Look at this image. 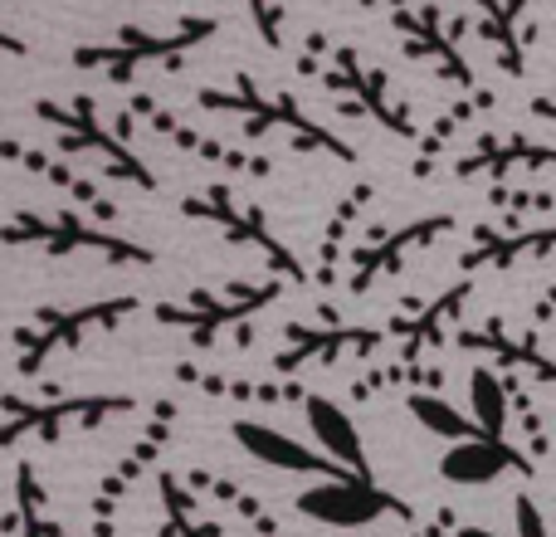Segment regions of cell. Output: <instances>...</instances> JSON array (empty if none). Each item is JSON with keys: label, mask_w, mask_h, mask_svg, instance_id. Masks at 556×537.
<instances>
[{"label": "cell", "mask_w": 556, "mask_h": 537, "mask_svg": "<svg viewBox=\"0 0 556 537\" xmlns=\"http://www.w3.org/2000/svg\"><path fill=\"white\" fill-rule=\"evenodd\" d=\"M298 74L303 78H317L327 98H337L346 117H366V123L386 127L391 137H420V123H415L410 103L401 98V88L391 84L381 64L362 54L356 45L346 39H332L323 29H307L303 39V54H298Z\"/></svg>", "instance_id": "obj_1"}, {"label": "cell", "mask_w": 556, "mask_h": 537, "mask_svg": "<svg viewBox=\"0 0 556 537\" xmlns=\"http://www.w3.org/2000/svg\"><path fill=\"white\" fill-rule=\"evenodd\" d=\"M123 113L137 117V123H147L156 137H166L172 147H181V152L201 157V162L220 166V172H230V176H244V182H269V176L278 172L274 157H250L244 147H230V142H220V137L201 133L195 123H186L181 113H172L162 98H156V93H142V88H132V93H127V108H123Z\"/></svg>", "instance_id": "obj_13"}, {"label": "cell", "mask_w": 556, "mask_h": 537, "mask_svg": "<svg viewBox=\"0 0 556 537\" xmlns=\"http://www.w3.org/2000/svg\"><path fill=\"white\" fill-rule=\"evenodd\" d=\"M556 162V147L538 133H498V127H483L450 166L444 176L454 182H513L518 172H547Z\"/></svg>", "instance_id": "obj_15"}, {"label": "cell", "mask_w": 556, "mask_h": 537, "mask_svg": "<svg viewBox=\"0 0 556 537\" xmlns=\"http://www.w3.org/2000/svg\"><path fill=\"white\" fill-rule=\"evenodd\" d=\"M278 298H283V278H235L225 288H195L191 298H162L152 313L162 327H176L195 352H211L225 333H235V342L250 347L254 317L274 308Z\"/></svg>", "instance_id": "obj_5"}, {"label": "cell", "mask_w": 556, "mask_h": 537, "mask_svg": "<svg viewBox=\"0 0 556 537\" xmlns=\"http://www.w3.org/2000/svg\"><path fill=\"white\" fill-rule=\"evenodd\" d=\"M454 225H459V221H454L450 211H440V215H415V221H405V225H371V230L352 235V245H346L337 278L346 284V294H352V298L371 294L381 278L401 274V268L410 264L415 254L434 250V245H440L444 235L454 230Z\"/></svg>", "instance_id": "obj_10"}, {"label": "cell", "mask_w": 556, "mask_h": 537, "mask_svg": "<svg viewBox=\"0 0 556 537\" xmlns=\"http://www.w3.org/2000/svg\"><path fill=\"white\" fill-rule=\"evenodd\" d=\"M162 509H166V523H162V537H220L215 523H205L201 503L195 494L186 489L181 474H162Z\"/></svg>", "instance_id": "obj_30"}, {"label": "cell", "mask_w": 556, "mask_h": 537, "mask_svg": "<svg viewBox=\"0 0 556 537\" xmlns=\"http://www.w3.org/2000/svg\"><path fill=\"white\" fill-rule=\"evenodd\" d=\"M459 352L469 357H489L493 372L513 376V372H528L538 386H552L556 382V362L547 357V347H542V327H522V333H513L508 317H483V323H469V327H454L450 337Z\"/></svg>", "instance_id": "obj_16"}, {"label": "cell", "mask_w": 556, "mask_h": 537, "mask_svg": "<svg viewBox=\"0 0 556 537\" xmlns=\"http://www.w3.org/2000/svg\"><path fill=\"white\" fill-rule=\"evenodd\" d=\"M469 298H473V278H459V284L440 288L425 303H405L395 317H386L381 333H386V342H395V362H430L454 337Z\"/></svg>", "instance_id": "obj_14"}, {"label": "cell", "mask_w": 556, "mask_h": 537, "mask_svg": "<svg viewBox=\"0 0 556 537\" xmlns=\"http://www.w3.org/2000/svg\"><path fill=\"white\" fill-rule=\"evenodd\" d=\"M15 537H59V523L49 519V494L35 479V464L15 470Z\"/></svg>", "instance_id": "obj_31"}, {"label": "cell", "mask_w": 556, "mask_h": 537, "mask_svg": "<svg viewBox=\"0 0 556 537\" xmlns=\"http://www.w3.org/2000/svg\"><path fill=\"white\" fill-rule=\"evenodd\" d=\"M176 411H181V405H176L172 396H162V401L152 405V415H147V425L137 430V440L127 445L123 460L113 464V474H103V484H98V494H93V533L98 537L113 533L117 503L127 499V489H132V484L156 464V454L166 450V440H172V425H176Z\"/></svg>", "instance_id": "obj_18"}, {"label": "cell", "mask_w": 556, "mask_h": 537, "mask_svg": "<svg viewBox=\"0 0 556 537\" xmlns=\"http://www.w3.org/2000/svg\"><path fill=\"white\" fill-rule=\"evenodd\" d=\"M195 103L205 113L235 117L244 137H283L293 152L303 157H327L337 166H356V147L327 123H317L293 93L283 88H264L254 74H235L230 88H201Z\"/></svg>", "instance_id": "obj_2"}, {"label": "cell", "mask_w": 556, "mask_h": 537, "mask_svg": "<svg viewBox=\"0 0 556 537\" xmlns=\"http://www.w3.org/2000/svg\"><path fill=\"white\" fill-rule=\"evenodd\" d=\"M137 298L132 294H117V298H93V303H45L35 308V313L25 317V323L10 333V342H15V372L20 376H39L54 357L64 352H78V347L88 342V337L98 333H117V327L127 323V317L137 313Z\"/></svg>", "instance_id": "obj_8"}, {"label": "cell", "mask_w": 556, "mask_h": 537, "mask_svg": "<svg viewBox=\"0 0 556 537\" xmlns=\"http://www.w3.org/2000/svg\"><path fill=\"white\" fill-rule=\"evenodd\" d=\"M371 196H376V182H356V186H346V191H342V201H337L332 215L323 221L317 264H313V278H307V284H323V288L337 284L342 254H346V245H352V235H356V225H362V211L371 205Z\"/></svg>", "instance_id": "obj_26"}, {"label": "cell", "mask_w": 556, "mask_h": 537, "mask_svg": "<svg viewBox=\"0 0 556 537\" xmlns=\"http://www.w3.org/2000/svg\"><path fill=\"white\" fill-rule=\"evenodd\" d=\"M176 382L191 386L201 396H215V401H240V405H288L303 401L307 386L298 376H283V382H254V376H230V372H211L201 362H176Z\"/></svg>", "instance_id": "obj_24"}, {"label": "cell", "mask_w": 556, "mask_h": 537, "mask_svg": "<svg viewBox=\"0 0 556 537\" xmlns=\"http://www.w3.org/2000/svg\"><path fill=\"white\" fill-rule=\"evenodd\" d=\"M395 391H444V366L440 362H381L352 382V401H376V396Z\"/></svg>", "instance_id": "obj_28"}, {"label": "cell", "mask_w": 556, "mask_h": 537, "mask_svg": "<svg viewBox=\"0 0 556 537\" xmlns=\"http://www.w3.org/2000/svg\"><path fill=\"white\" fill-rule=\"evenodd\" d=\"M391 29L401 35L405 54H410L415 64L440 74V84L459 88V93L479 88L473 59H469V49H464V20L444 15L434 0H405V5L391 10Z\"/></svg>", "instance_id": "obj_11"}, {"label": "cell", "mask_w": 556, "mask_h": 537, "mask_svg": "<svg viewBox=\"0 0 556 537\" xmlns=\"http://www.w3.org/2000/svg\"><path fill=\"white\" fill-rule=\"evenodd\" d=\"M215 35H220V20L215 15H181L172 29L123 25L103 45H74L68 64L84 68V74H103L117 88H132V84H142L147 68H181Z\"/></svg>", "instance_id": "obj_4"}, {"label": "cell", "mask_w": 556, "mask_h": 537, "mask_svg": "<svg viewBox=\"0 0 556 537\" xmlns=\"http://www.w3.org/2000/svg\"><path fill=\"white\" fill-rule=\"evenodd\" d=\"M556 250V225H473L469 235V250L459 254V268L464 274H508L518 268L522 260H547Z\"/></svg>", "instance_id": "obj_20"}, {"label": "cell", "mask_w": 556, "mask_h": 537, "mask_svg": "<svg viewBox=\"0 0 556 537\" xmlns=\"http://www.w3.org/2000/svg\"><path fill=\"white\" fill-rule=\"evenodd\" d=\"M469 401H473V421L489 435H508V386H503V372L493 366H473L469 376Z\"/></svg>", "instance_id": "obj_32"}, {"label": "cell", "mask_w": 556, "mask_h": 537, "mask_svg": "<svg viewBox=\"0 0 556 537\" xmlns=\"http://www.w3.org/2000/svg\"><path fill=\"white\" fill-rule=\"evenodd\" d=\"M0 245H5V250H45V254H54V260L93 254V260H103V264H127V268L156 264L152 245L103 230V225H93L84 211H15L10 221H0Z\"/></svg>", "instance_id": "obj_7"}, {"label": "cell", "mask_w": 556, "mask_h": 537, "mask_svg": "<svg viewBox=\"0 0 556 537\" xmlns=\"http://www.w3.org/2000/svg\"><path fill=\"white\" fill-rule=\"evenodd\" d=\"M386 333L371 323H342L337 313L323 317H293L283 323L278 337V357L274 372L278 376H303L307 366H337V362H366V357H381Z\"/></svg>", "instance_id": "obj_12"}, {"label": "cell", "mask_w": 556, "mask_h": 537, "mask_svg": "<svg viewBox=\"0 0 556 537\" xmlns=\"http://www.w3.org/2000/svg\"><path fill=\"white\" fill-rule=\"evenodd\" d=\"M137 411V396L123 391H45V396H0V450L20 440L59 445L68 435H93Z\"/></svg>", "instance_id": "obj_6"}, {"label": "cell", "mask_w": 556, "mask_h": 537, "mask_svg": "<svg viewBox=\"0 0 556 537\" xmlns=\"http://www.w3.org/2000/svg\"><path fill=\"white\" fill-rule=\"evenodd\" d=\"M513 513H518V537H547V523H542L538 499H528V494H518V503H513Z\"/></svg>", "instance_id": "obj_35"}, {"label": "cell", "mask_w": 556, "mask_h": 537, "mask_svg": "<svg viewBox=\"0 0 556 537\" xmlns=\"http://www.w3.org/2000/svg\"><path fill=\"white\" fill-rule=\"evenodd\" d=\"M298 513L323 528H371L381 519H410V503L376 489V479H323L317 489L298 494Z\"/></svg>", "instance_id": "obj_17"}, {"label": "cell", "mask_w": 556, "mask_h": 537, "mask_svg": "<svg viewBox=\"0 0 556 537\" xmlns=\"http://www.w3.org/2000/svg\"><path fill=\"white\" fill-rule=\"evenodd\" d=\"M181 215H191V221L220 230L235 250H254L278 278H283V284H293V288L307 284V264L298 260L293 245L274 230L269 211H264L260 201H250V196H240L235 186H225V182L201 186V191H191L181 201Z\"/></svg>", "instance_id": "obj_9"}, {"label": "cell", "mask_w": 556, "mask_h": 537, "mask_svg": "<svg viewBox=\"0 0 556 537\" xmlns=\"http://www.w3.org/2000/svg\"><path fill=\"white\" fill-rule=\"evenodd\" d=\"M362 10H395V5H405V0H356Z\"/></svg>", "instance_id": "obj_37"}, {"label": "cell", "mask_w": 556, "mask_h": 537, "mask_svg": "<svg viewBox=\"0 0 556 537\" xmlns=\"http://www.w3.org/2000/svg\"><path fill=\"white\" fill-rule=\"evenodd\" d=\"M493 108H498V98H493L489 88H479V93H464V103L450 108V113H444L440 123H434L430 133L420 137V157H415V166H410L415 182H430V176H440V157H444V147L454 142V133H464L469 123H479V113H493Z\"/></svg>", "instance_id": "obj_27"}, {"label": "cell", "mask_w": 556, "mask_h": 537, "mask_svg": "<svg viewBox=\"0 0 556 537\" xmlns=\"http://www.w3.org/2000/svg\"><path fill=\"white\" fill-rule=\"evenodd\" d=\"M469 25L489 45L493 64L508 78H528V54L538 45V20H532V0H473Z\"/></svg>", "instance_id": "obj_19"}, {"label": "cell", "mask_w": 556, "mask_h": 537, "mask_svg": "<svg viewBox=\"0 0 556 537\" xmlns=\"http://www.w3.org/2000/svg\"><path fill=\"white\" fill-rule=\"evenodd\" d=\"M405 411H410L430 435H440V440H450V445L454 440H473V435H489L473 415L454 411L450 396H440V391H405Z\"/></svg>", "instance_id": "obj_29"}, {"label": "cell", "mask_w": 556, "mask_h": 537, "mask_svg": "<svg viewBox=\"0 0 556 537\" xmlns=\"http://www.w3.org/2000/svg\"><path fill=\"white\" fill-rule=\"evenodd\" d=\"M454 537H498V533H489V528H473V523H464V528H454Z\"/></svg>", "instance_id": "obj_38"}, {"label": "cell", "mask_w": 556, "mask_h": 537, "mask_svg": "<svg viewBox=\"0 0 556 537\" xmlns=\"http://www.w3.org/2000/svg\"><path fill=\"white\" fill-rule=\"evenodd\" d=\"M0 54H15V59H25L29 54V45L20 35H10V29H0Z\"/></svg>", "instance_id": "obj_36"}, {"label": "cell", "mask_w": 556, "mask_h": 537, "mask_svg": "<svg viewBox=\"0 0 556 537\" xmlns=\"http://www.w3.org/2000/svg\"><path fill=\"white\" fill-rule=\"evenodd\" d=\"M244 15H250V25L260 29V39L269 49H283V35H288V10L283 0H244Z\"/></svg>", "instance_id": "obj_33"}, {"label": "cell", "mask_w": 556, "mask_h": 537, "mask_svg": "<svg viewBox=\"0 0 556 537\" xmlns=\"http://www.w3.org/2000/svg\"><path fill=\"white\" fill-rule=\"evenodd\" d=\"M538 474V460L508 440V435H473V440H454L440 460V479L459 484V489H479L493 484L498 474Z\"/></svg>", "instance_id": "obj_21"}, {"label": "cell", "mask_w": 556, "mask_h": 537, "mask_svg": "<svg viewBox=\"0 0 556 537\" xmlns=\"http://www.w3.org/2000/svg\"><path fill=\"white\" fill-rule=\"evenodd\" d=\"M298 405H303L307 430L317 435V445H323L327 460L342 464V470H346V474H356V479H371V454H366V445H362V435H356L352 415H346L337 401L317 396V391H307Z\"/></svg>", "instance_id": "obj_25"}, {"label": "cell", "mask_w": 556, "mask_h": 537, "mask_svg": "<svg viewBox=\"0 0 556 537\" xmlns=\"http://www.w3.org/2000/svg\"><path fill=\"white\" fill-rule=\"evenodd\" d=\"M0 162H5V166H20V172L39 176V182H49L59 196L78 201L88 215H98V221H113V215H117V205L108 201V196L98 191L88 176H78L68 162H59V157H49V152H39V147L20 142V137H5V133H0Z\"/></svg>", "instance_id": "obj_23"}, {"label": "cell", "mask_w": 556, "mask_h": 537, "mask_svg": "<svg viewBox=\"0 0 556 537\" xmlns=\"http://www.w3.org/2000/svg\"><path fill=\"white\" fill-rule=\"evenodd\" d=\"M29 113H35L45 127H54L59 152L64 157H88V162H98V172L113 176V182L132 186V191H156V172L132 147V117L127 113L103 117V108H98L88 93L35 98Z\"/></svg>", "instance_id": "obj_3"}, {"label": "cell", "mask_w": 556, "mask_h": 537, "mask_svg": "<svg viewBox=\"0 0 556 537\" xmlns=\"http://www.w3.org/2000/svg\"><path fill=\"white\" fill-rule=\"evenodd\" d=\"M235 445H240L250 460L269 464V470H283V474H323V479H356V474H346L342 464H332L323 450H307L303 440H293V435L274 430V425L264 421H235L230 425Z\"/></svg>", "instance_id": "obj_22"}, {"label": "cell", "mask_w": 556, "mask_h": 537, "mask_svg": "<svg viewBox=\"0 0 556 537\" xmlns=\"http://www.w3.org/2000/svg\"><path fill=\"white\" fill-rule=\"evenodd\" d=\"M489 201L498 205V211H508L513 225H518V211H542V215L552 211V191H508V186H493Z\"/></svg>", "instance_id": "obj_34"}]
</instances>
